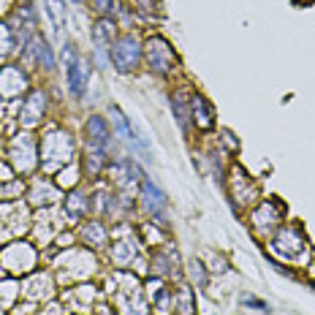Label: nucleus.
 <instances>
[{"label": "nucleus", "mask_w": 315, "mask_h": 315, "mask_svg": "<svg viewBox=\"0 0 315 315\" xmlns=\"http://www.w3.org/2000/svg\"><path fill=\"white\" fill-rule=\"evenodd\" d=\"M147 49H150V65H152L155 71L166 73V71L171 68V63H174V54H171L169 44L160 41V38H152V41L147 44Z\"/></svg>", "instance_id": "7ed1b4c3"}, {"label": "nucleus", "mask_w": 315, "mask_h": 315, "mask_svg": "<svg viewBox=\"0 0 315 315\" xmlns=\"http://www.w3.org/2000/svg\"><path fill=\"white\" fill-rule=\"evenodd\" d=\"M245 304H250V307H258V310H269L264 302H258V299H245Z\"/></svg>", "instance_id": "ddd939ff"}, {"label": "nucleus", "mask_w": 315, "mask_h": 315, "mask_svg": "<svg viewBox=\"0 0 315 315\" xmlns=\"http://www.w3.org/2000/svg\"><path fill=\"white\" fill-rule=\"evenodd\" d=\"M171 106H174V112H177V120H179V125H182V131L188 128V114H185V109H182V101L177 98V95H171Z\"/></svg>", "instance_id": "9d476101"}, {"label": "nucleus", "mask_w": 315, "mask_h": 315, "mask_svg": "<svg viewBox=\"0 0 315 315\" xmlns=\"http://www.w3.org/2000/svg\"><path fill=\"white\" fill-rule=\"evenodd\" d=\"M92 41L98 46V54L103 57L109 46H114V22L112 19H101L98 25L92 27Z\"/></svg>", "instance_id": "20e7f679"}, {"label": "nucleus", "mask_w": 315, "mask_h": 315, "mask_svg": "<svg viewBox=\"0 0 315 315\" xmlns=\"http://www.w3.org/2000/svg\"><path fill=\"white\" fill-rule=\"evenodd\" d=\"M190 266H193V277H196V283H198V285H204V283H207V274H204V269H198V264H196V261L190 264Z\"/></svg>", "instance_id": "f8f14e48"}, {"label": "nucleus", "mask_w": 315, "mask_h": 315, "mask_svg": "<svg viewBox=\"0 0 315 315\" xmlns=\"http://www.w3.org/2000/svg\"><path fill=\"white\" fill-rule=\"evenodd\" d=\"M190 106H193V120H196V125H198V128L209 131V128L215 125L212 109H209V103L201 98V95H193V98H190Z\"/></svg>", "instance_id": "39448f33"}, {"label": "nucleus", "mask_w": 315, "mask_h": 315, "mask_svg": "<svg viewBox=\"0 0 315 315\" xmlns=\"http://www.w3.org/2000/svg\"><path fill=\"white\" fill-rule=\"evenodd\" d=\"M136 60H139V44H136V38L125 35V38H120V41L112 46V63L117 65L122 73H128L133 65H136Z\"/></svg>", "instance_id": "f257e3e1"}, {"label": "nucleus", "mask_w": 315, "mask_h": 315, "mask_svg": "<svg viewBox=\"0 0 315 315\" xmlns=\"http://www.w3.org/2000/svg\"><path fill=\"white\" fill-rule=\"evenodd\" d=\"M87 133H90V144L95 147V150H103L109 144V128H106V122H103L101 117H90V122H87Z\"/></svg>", "instance_id": "0eeeda50"}, {"label": "nucleus", "mask_w": 315, "mask_h": 315, "mask_svg": "<svg viewBox=\"0 0 315 315\" xmlns=\"http://www.w3.org/2000/svg\"><path fill=\"white\" fill-rule=\"evenodd\" d=\"M35 49H38V57H41V63L46 65V68H52V65H54V57H52V52H49V46H46L44 41H35Z\"/></svg>", "instance_id": "1a4fd4ad"}, {"label": "nucleus", "mask_w": 315, "mask_h": 315, "mask_svg": "<svg viewBox=\"0 0 315 315\" xmlns=\"http://www.w3.org/2000/svg\"><path fill=\"white\" fill-rule=\"evenodd\" d=\"M114 122H117V128H120V133H122V136H125L128 141H133V144H136V136H133V131H131V125H128V120L125 117H122V112L120 109H114Z\"/></svg>", "instance_id": "6e6552de"}, {"label": "nucleus", "mask_w": 315, "mask_h": 315, "mask_svg": "<svg viewBox=\"0 0 315 315\" xmlns=\"http://www.w3.org/2000/svg\"><path fill=\"white\" fill-rule=\"evenodd\" d=\"M141 190H144V204H147V209L152 215H160L163 217V212H166V201H163V193L150 182V179H144V185H141Z\"/></svg>", "instance_id": "423d86ee"}, {"label": "nucleus", "mask_w": 315, "mask_h": 315, "mask_svg": "<svg viewBox=\"0 0 315 315\" xmlns=\"http://www.w3.org/2000/svg\"><path fill=\"white\" fill-rule=\"evenodd\" d=\"M73 3H79V0H73Z\"/></svg>", "instance_id": "4468645a"}, {"label": "nucleus", "mask_w": 315, "mask_h": 315, "mask_svg": "<svg viewBox=\"0 0 315 315\" xmlns=\"http://www.w3.org/2000/svg\"><path fill=\"white\" fill-rule=\"evenodd\" d=\"M95 3H98L95 8H98L101 14H112V11H114V3H112V0H95Z\"/></svg>", "instance_id": "9b49d317"}, {"label": "nucleus", "mask_w": 315, "mask_h": 315, "mask_svg": "<svg viewBox=\"0 0 315 315\" xmlns=\"http://www.w3.org/2000/svg\"><path fill=\"white\" fill-rule=\"evenodd\" d=\"M65 63H68V87H71V92L82 95L84 82H87V68H84V63L76 57L73 46H65Z\"/></svg>", "instance_id": "f03ea898"}]
</instances>
